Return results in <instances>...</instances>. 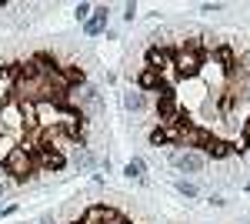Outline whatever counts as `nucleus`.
Instances as JSON below:
<instances>
[{
  "label": "nucleus",
  "mask_w": 250,
  "mask_h": 224,
  "mask_svg": "<svg viewBox=\"0 0 250 224\" xmlns=\"http://www.w3.org/2000/svg\"><path fill=\"white\" fill-rule=\"evenodd\" d=\"M3 171H7L14 181H27V177L37 171V164H34V157H30V154L17 144V148L7 150V157H3Z\"/></svg>",
  "instance_id": "1"
},
{
  "label": "nucleus",
  "mask_w": 250,
  "mask_h": 224,
  "mask_svg": "<svg viewBox=\"0 0 250 224\" xmlns=\"http://www.w3.org/2000/svg\"><path fill=\"white\" fill-rule=\"evenodd\" d=\"M204 57L197 47H173V74L177 77H197Z\"/></svg>",
  "instance_id": "2"
},
{
  "label": "nucleus",
  "mask_w": 250,
  "mask_h": 224,
  "mask_svg": "<svg viewBox=\"0 0 250 224\" xmlns=\"http://www.w3.org/2000/svg\"><path fill=\"white\" fill-rule=\"evenodd\" d=\"M147 67L150 71H157V74L164 77H177L173 74V47H160V44H154L150 50H147Z\"/></svg>",
  "instance_id": "3"
},
{
  "label": "nucleus",
  "mask_w": 250,
  "mask_h": 224,
  "mask_svg": "<svg viewBox=\"0 0 250 224\" xmlns=\"http://www.w3.org/2000/svg\"><path fill=\"white\" fill-rule=\"evenodd\" d=\"M83 224H127L124 221V214L110 204H94L87 207V214H83Z\"/></svg>",
  "instance_id": "4"
},
{
  "label": "nucleus",
  "mask_w": 250,
  "mask_h": 224,
  "mask_svg": "<svg viewBox=\"0 0 250 224\" xmlns=\"http://www.w3.org/2000/svg\"><path fill=\"white\" fill-rule=\"evenodd\" d=\"M180 111V104H177V94L167 87V91L160 94V100H157V117H160V124H170L173 117Z\"/></svg>",
  "instance_id": "5"
},
{
  "label": "nucleus",
  "mask_w": 250,
  "mask_h": 224,
  "mask_svg": "<svg viewBox=\"0 0 250 224\" xmlns=\"http://www.w3.org/2000/svg\"><path fill=\"white\" fill-rule=\"evenodd\" d=\"M173 164H177L180 171H187V174H197V171H204L207 157H204L200 150H180V154L173 157Z\"/></svg>",
  "instance_id": "6"
},
{
  "label": "nucleus",
  "mask_w": 250,
  "mask_h": 224,
  "mask_svg": "<svg viewBox=\"0 0 250 224\" xmlns=\"http://www.w3.org/2000/svg\"><path fill=\"white\" fill-rule=\"evenodd\" d=\"M107 14H110V10H107V3H104V7H94L90 20L83 24V34H87V37H100V34L107 30Z\"/></svg>",
  "instance_id": "7"
},
{
  "label": "nucleus",
  "mask_w": 250,
  "mask_h": 224,
  "mask_svg": "<svg viewBox=\"0 0 250 224\" xmlns=\"http://www.w3.org/2000/svg\"><path fill=\"white\" fill-rule=\"evenodd\" d=\"M150 141H154L157 148H160V144H180V131H177L173 124H160V127L150 131Z\"/></svg>",
  "instance_id": "8"
},
{
  "label": "nucleus",
  "mask_w": 250,
  "mask_h": 224,
  "mask_svg": "<svg viewBox=\"0 0 250 224\" xmlns=\"http://www.w3.org/2000/svg\"><path fill=\"white\" fill-rule=\"evenodd\" d=\"M137 84H140V91H160V84H164V77L150 71V67H144L140 74H137Z\"/></svg>",
  "instance_id": "9"
},
{
  "label": "nucleus",
  "mask_w": 250,
  "mask_h": 224,
  "mask_svg": "<svg viewBox=\"0 0 250 224\" xmlns=\"http://www.w3.org/2000/svg\"><path fill=\"white\" fill-rule=\"evenodd\" d=\"M233 150H237L233 144H227V141H217V137H213L210 144L204 148V154H207V157H213V161H220V157H230Z\"/></svg>",
  "instance_id": "10"
},
{
  "label": "nucleus",
  "mask_w": 250,
  "mask_h": 224,
  "mask_svg": "<svg viewBox=\"0 0 250 224\" xmlns=\"http://www.w3.org/2000/svg\"><path fill=\"white\" fill-rule=\"evenodd\" d=\"M144 104H147V97H144V91L137 87V91H130V94H124V107L127 111H144Z\"/></svg>",
  "instance_id": "11"
},
{
  "label": "nucleus",
  "mask_w": 250,
  "mask_h": 224,
  "mask_svg": "<svg viewBox=\"0 0 250 224\" xmlns=\"http://www.w3.org/2000/svg\"><path fill=\"white\" fill-rule=\"evenodd\" d=\"M74 164H77V168H90V164H94V154L83 148V144H74Z\"/></svg>",
  "instance_id": "12"
},
{
  "label": "nucleus",
  "mask_w": 250,
  "mask_h": 224,
  "mask_svg": "<svg viewBox=\"0 0 250 224\" xmlns=\"http://www.w3.org/2000/svg\"><path fill=\"white\" fill-rule=\"evenodd\" d=\"M144 171H147V164H144L140 157H134V161L124 168V174H127V177H144Z\"/></svg>",
  "instance_id": "13"
},
{
  "label": "nucleus",
  "mask_w": 250,
  "mask_h": 224,
  "mask_svg": "<svg viewBox=\"0 0 250 224\" xmlns=\"http://www.w3.org/2000/svg\"><path fill=\"white\" fill-rule=\"evenodd\" d=\"M177 191L184 198H197V184H190V181H177Z\"/></svg>",
  "instance_id": "14"
},
{
  "label": "nucleus",
  "mask_w": 250,
  "mask_h": 224,
  "mask_svg": "<svg viewBox=\"0 0 250 224\" xmlns=\"http://www.w3.org/2000/svg\"><path fill=\"white\" fill-rule=\"evenodd\" d=\"M90 14H94V7H90V3H77V20H83V24H87V20H90Z\"/></svg>",
  "instance_id": "15"
},
{
  "label": "nucleus",
  "mask_w": 250,
  "mask_h": 224,
  "mask_svg": "<svg viewBox=\"0 0 250 224\" xmlns=\"http://www.w3.org/2000/svg\"><path fill=\"white\" fill-rule=\"evenodd\" d=\"M244 74H250V54L240 57V77H244Z\"/></svg>",
  "instance_id": "16"
},
{
  "label": "nucleus",
  "mask_w": 250,
  "mask_h": 224,
  "mask_svg": "<svg viewBox=\"0 0 250 224\" xmlns=\"http://www.w3.org/2000/svg\"><path fill=\"white\" fill-rule=\"evenodd\" d=\"M134 14H137V3H127V7H124V17L134 20Z\"/></svg>",
  "instance_id": "17"
},
{
  "label": "nucleus",
  "mask_w": 250,
  "mask_h": 224,
  "mask_svg": "<svg viewBox=\"0 0 250 224\" xmlns=\"http://www.w3.org/2000/svg\"><path fill=\"white\" fill-rule=\"evenodd\" d=\"M14 211H17V207H14V204H7V207H0V221H3V218H10V214H14Z\"/></svg>",
  "instance_id": "18"
},
{
  "label": "nucleus",
  "mask_w": 250,
  "mask_h": 224,
  "mask_svg": "<svg viewBox=\"0 0 250 224\" xmlns=\"http://www.w3.org/2000/svg\"><path fill=\"white\" fill-rule=\"evenodd\" d=\"M233 104H237V97H233V94H224V107H227V111H230Z\"/></svg>",
  "instance_id": "19"
},
{
  "label": "nucleus",
  "mask_w": 250,
  "mask_h": 224,
  "mask_svg": "<svg viewBox=\"0 0 250 224\" xmlns=\"http://www.w3.org/2000/svg\"><path fill=\"white\" fill-rule=\"evenodd\" d=\"M7 77H10V67H3V64H0V84H3Z\"/></svg>",
  "instance_id": "20"
},
{
  "label": "nucleus",
  "mask_w": 250,
  "mask_h": 224,
  "mask_svg": "<svg viewBox=\"0 0 250 224\" xmlns=\"http://www.w3.org/2000/svg\"><path fill=\"white\" fill-rule=\"evenodd\" d=\"M40 224H57V221H54V218H50V214H47V218H40Z\"/></svg>",
  "instance_id": "21"
},
{
  "label": "nucleus",
  "mask_w": 250,
  "mask_h": 224,
  "mask_svg": "<svg viewBox=\"0 0 250 224\" xmlns=\"http://www.w3.org/2000/svg\"><path fill=\"white\" fill-rule=\"evenodd\" d=\"M247 191H250V181H247Z\"/></svg>",
  "instance_id": "22"
}]
</instances>
